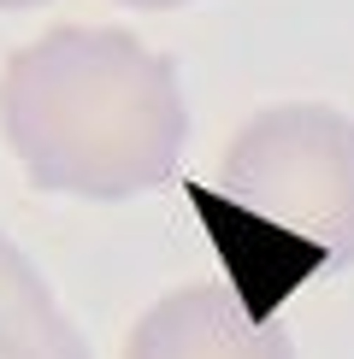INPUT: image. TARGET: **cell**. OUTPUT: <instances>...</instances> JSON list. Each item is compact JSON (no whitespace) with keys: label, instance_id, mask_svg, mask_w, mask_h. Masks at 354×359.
I'll return each instance as SVG.
<instances>
[{"label":"cell","instance_id":"obj_1","mask_svg":"<svg viewBox=\"0 0 354 359\" xmlns=\"http://www.w3.org/2000/svg\"><path fill=\"white\" fill-rule=\"evenodd\" d=\"M0 142L29 189L118 206L171 183L189 100L136 29L53 24L0 65Z\"/></svg>","mask_w":354,"mask_h":359},{"label":"cell","instance_id":"obj_2","mask_svg":"<svg viewBox=\"0 0 354 359\" xmlns=\"http://www.w3.org/2000/svg\"><path fill=\"white\" fill-rule=\"evenodd\" d=\"M213 230L277 236L289 277L348 271L354 265V118L324 100L260 107L225 142L213 183L195 189Z\"/></svg>","mask_w":354,"mask_h":359},{"label":"cell","instance_id":"obj_3","mask_svg":"<svg viewBox=\"0 0 354 359\" xmlns=\"http://www.w3.org/2000/svg\"><path fill=\"white\" fill-rule=\"evenodd\" d=\"M118 359H295L277 318L248 312L236 283H183L130 324Z\"/></svg>","mask_w":354,"mask_h":359},{"label":"cell","instance_id":"obj_4","mask_svg":"<svg viewBox=\"0 0 354 359\" xmlns=\"http://www.w3.org/2000/svg\"><path fill=\"white\" fill-rule=\"evenodd\" d=\"M0 359H95L41 265L0 230Z\"/></svg>","mask_w":354,"mask_h":359},{"label":"cell","instance_id":"obj_5","mask_svg":"<svg viewBox=\"0 0 354 359\" xmlns=\"http://www.w3.org/2000/svg\"><path fill=\"white\" fill-rule=\"evenodd\" d=\"M112 6H136V12H177V6H195V0H112Z\"/></svg>","mask_w":354,"mask_h":359},{"label":"cell","instance_id":"obj_6","mask_svg":"<svg viewBox=\"0 0 354 359\" xmlns=\"http://www.w3.org/2000/svg\"><path fill=\"white\" fill-rule=\"evenodd\" d=\"M29 6H48V0H0V12H29Z\"/></svg>","mask_w":354,"mask_h":359}]
</instances>
